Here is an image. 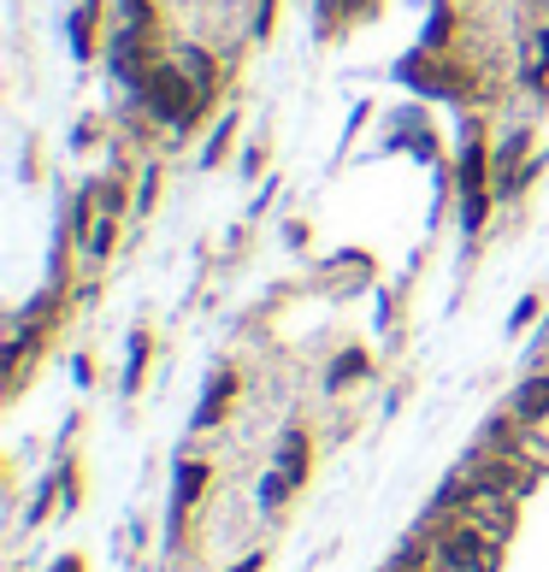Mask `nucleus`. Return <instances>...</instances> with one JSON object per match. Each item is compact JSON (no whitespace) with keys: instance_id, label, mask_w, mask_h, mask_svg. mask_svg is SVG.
Segmentation results:
<instances>
[{"instance_id":"20e7f679","label":"nucleus","mask_w":549,"mask_h":572,"mask_svg":"<svg viewBox=\"0 0 549 572\" xmlns=\"http://www.w3.org/2000/svg\"><path fill=\"white\" fill-rule=\"evenodd\" d=\"M514 419H520V425L549 419V372H538V378H526V384H520V395H514Z\"/></svg>"},{"instance_id":"0eeeda50","label":"nucleus","mask_w":549,"mask_h":572,"mask_svg":"<svg viewBox=\"0 0 549 572\" xmlns=\"http://www.w3.org/2000/svg\"><path fill=\"white\" fill-rule=\"evenodd\" d=\"M278 473L290 484H301V473H308V443H301V431H290V443H284V454H278Z\"/></svg>"},{"instance_id":"f257e3e1","label":"nucleus","mask_w":549,"mask_h":572,"mask_svg":"<svg viewBox=\"0 0 549 572\" xmlns=\"http://www.w3.org/2000/svg\"><path fill=\"white\" fill-rule=\"evenodd\" d=\"M431 555H438V572H497L502 543H497V537H485L473 520H455L450 532H438Z\"/></svg>"},{"instance_id":"1a4fd4ad","label":"nucleus","mask_w":549,"mask_h":572,"mask_svg":"<svg viewBox=\"0 0 549 572\" xmlns=\"http://www.w3.org/2000/svg\"><path fill=\"white\" fill-rule=\"evenodd\" d=\"M230 572H260V555H249V561H242V567H230Z\"/></svg>"},{"instance_id":"9d476101","label":"nucleus","mask_w":549,"mask_h":572,"mask_svg":"<svg viewBox=\"0 0 549 572\" xmlns=\"http://www.w3.org/2000/svg\"><path fill=\"white\" fill-rule=\"evenodd\" d=\"M53 572H77V555H65V561H60V567H53Z\"/></svg>"},{"instance_id":"6e6552de","label":"nucleus","mask_w":549,"mask_h":572,"mask_svg":"<svg viewBox=\"0 0 549 572\" xmlns=\"http://www.w3.org/2000/svg\"><path fill=\"white\" fill-rule=\"evenodd\" d=\"M367 372V355H343L337 366H331V384H349V378Z\"/></svg>"},{"instance_id":"f03ea898","label":"nucleus","mask_w":549,"mask_h":572,"mask_svg":"<svg viewBox=\"0 0 549 572\" xmlns=\"http://www.w3.org/2000/svg\"><path fill=\"white\" fill-rule=\"evenodd\" d=\"M148 107L160 112V119H190L195 112V83H190V71H171V65H160V71H148Z\"/></svg>"},{"instance_id":"39448f33","label":"nucleus","mask_w":549,"mask_h":572,"mask_svg":"<svg viewBox=\"0 0 549 572\" xmlns=\"http://www.w3.org/2000/svg\"><path fill=\"white\" fill-rule=\"evenodd\" d=\"M230 395H237V372H219V378H213V390H207V402H201V414H195V425H201V431L225 419Z\"/></svg>"},{"instance_id":"7ed1b4c3","label":"nucleus","mask_w":549,"mask_h":572,"mask_svg":"<svg viewBox=\"0 0 549 572\" xmlns=\"http://www.w3.org/2000/svg\"><path fill=\"white\" fill-rule=\"evenodd\" d=\"M461 218L467 230L485 225V142L467 136V159H461Z\"/></svg>"},{"instance_id":"423d86ee","label":"nucleus","mask_w":549,"mask_h":572,"mask_svg":"<svg viewBox=\"0 0 549 572\" xmlns=\"http://www.w3.org/2000/svg\"><path fill=\"white\" fill-rule=\"evenodd\" d=\"M201 484H207V466H201V461H183V466H178V496H171V520H183V508L201 496Z\"/></svg>"}]
</instances>
